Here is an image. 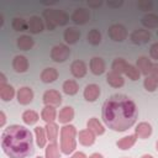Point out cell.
I'll use <instances>...</instances> for the list:
<instances>
[{
    "mask_svg": "<svg viewBox=\"0 0 158 158\" xmlns=\"http://www.w3.org/2000/svg\"><path fill=\"white\" fill-rule=\"evenodd\" d=\"M5 122H6V116H5L4 111H0V126L2 127L5 125Z\"/></svg>",
    "mask_w": 158,
    "mask_h": 158,
    "instance_id": "44",
    "label": "cell"
},
{
    "mask_svg": "<svg viewBox=\"0 0 158 158\" xmlns=\"http://www.w3.org/2000/svg\"><path fill=\"white\" fill-rule=\"evenodd\" d=\"M106 81H107V84H110L112 88H121V86H123V84H125V79L122 78V75L118 74V73H115V72H112V70L107 73V75H106Z\"/></svg>",
    "mask_w": 158,
    "mask_h": 158,
    "instance_id": "19",
    "label": "cell"
},
{
    "mask_svg": "<svg viewBox=\"0 0 158 158\" xmlns=\"http://www.w3.org/2000/svg\"><path fill=\"white\" fill-rule=\"evenodd\" d=\"M77 128L73 125H64L60 128V151L64 154L72 153L77 148Z\"/></svg>",
    "mask_w": 158,
    "mask_h": 158,
    "instance_id": "3",
    "label": "cell"
},
{
    "mask_svg": "<svg viewBox=\"0 0 158 158\" xmlns=\"http://www.w3.org/2000/svg\"><path fill=\"white\" fill-rule=\"evenodd\" d=\"M156 148H157V151H158V141H157V143H156Z\"/></svg>",
    "mask_w": 158,
    "mask_h": 158,
    "instance_id": "49",
    "label": "cell"
},
{
    "mask_svg": "<svg viewBox=\"0 0 158 158\" xmlns=\"http://www.w3.org/2000/svg\"><path fill=\"white\" fill-rule=\"evenodd\" d=\"M33 46V40L32 37L27 36V35H23V36H20L17 38V47L22 51H28L31 49Z\"/></svg>",
    "mask_w": 158,
    "mask_h": 158,
    "instance_id": "30",
    "label": "cell"
},
{
    "mask_svg": "<svg viewBox=\"0 0 158 158\" xmlns=\"http://www.w3.org/2000/svg\"><path fill=\"white\" fill-rule=\"evenodd\" d=\"M149 54H151V57H152L153 59H157V60H158V42H156V43H153V44L151 46V48H149Z\"/></svg>",
    "mask_w": 158,
    "mask_h": 158,
    "instance_id": "40",
    "label": "cell"
},
{
    "mask_svg": "<svg viewBox=\"0 0 158 158\" xmlns=\"http://www.w3.org/2000/svg\"><path fill=\"white\" fill-rule=\"evenodd\" d=\"M125 74H126L131 80H137V79H139V75H141L138 68L135 67V65H132V64H128V65H127Z\"/></svg>",
    "mask_w": 158,
    "mask_h": 158,
    "instance_id": "37",
    "label": "cell"
},
{
    "mask_svg": "<svg viewBox=\"0 0 158 158\" xmlns=\"http://www.w3.org/2000/svg\"><path fill=\"white\" fill-rule=\"evenodd\" d=\"M58 78V72L54 68H46L41 73V80L43 83H53Z\"/></svg>",
    "mask_w": 158,
    "mask_h": 158,
    "instance_id": "26",
    "label": "cell"
},
{
    "mask_svg": "<svg viewBox=\"0 0 158 158\" xmlns=\"http://www.w3.org/2000/svg\"><path fill=\"white\" fill-rule=\"evenodd\" d=\"M36 158H42V157H41V156H38V157H36Z\"/></svg>",
    "mask_w": 158,
    "mask_h": 158,
    "instance_id": "50",
    "label": "cell"
},
{
    "mask_svg": "<svg viewBox=\"0 0 158 158\" xmlns=\"http://www.w3.org/2000/svg\"><path fill=\"white\" fill-rule=\"evenodd\" d=\"M95 133H93L89 128H85V130H81L79 131L78 133V139L79 142L83 144V146H91L94 144L95 142Z\"/></svg>",
    "mask_w": 158,
    "mask_h": 158,
    "instance_id": "14",
    "label": "cell"
},
{
    "mask_svg": "<svg viewBox=\"0 0 158 158\" xmlns=\"http://www.w3.org/2000/svg\"><path fill=\"white\" fill-rule=\"evenodd\" d=\"M46 158H60V153H59V148L57 142H51L44 151Z\"/></svg>",
    "mask_w": 158,
    "mask_h": 158,
    "instance_id": "32",
    "label": "cell"
},
{
    "mask_svg": "<svg viewBox=\"0 0 158 158\" xmlns=\"http://www.w3.org/2000/svg\"><path fill=\"white\" fill-rule=\"evenodd\" d=\"M70 158H86V156L83 152H75Z\"/></svg>",
    "mask_w": 158,
    "mask_h": 158,
    "instance_id": "45",
    "label": "cell"
},
{
    "mask_svg": "<svg viewBox=\"0 0 158 158\" xmlns=\"http://www.w3.org/2000/svg\"><path fill=\"white\" fill-rule=\"evenodd\" d=\"M35 135H36V142H37V146H38L40 148H43V147L46 146V142H47L46 128H44V127H41V126L35 127Z\"/></svg>",
    "mask_w": 158,
    "mask_h": 158,
    "instance_id": "28",
    "label": "cell"
},
{
    "mask_svg": "<svg viewBox=\"0 0 158 158\" xmlns=\"http://www.w3.org/2000/svg\"><path fill=\"white\" fill-rule=\"evenodd\" d=\"M157 36H158V30H157Z\"/></svg>",
    "mask_w": 158,
    "mask_h": 158,
    "instance_id": "51",
    "label": "cell"
},
{
    "mask_svg": "<svg viewBox=\"0 0 158 158\" xmlns=\"http://www.w3.org/2000/svg\"><path fill=\"white\" fill-rule=\"evenodd\" d=\"M143 85H144V89L147 91H154L158 88V81L153 77L148 75V77H146L144 81H143Z\"/></svg>",
    "mask_w": 158,
    "mask_h": 158,
    "instance_id": "38",
    "label": "cell"
},
{
    "mask_svg": "<svg viewBox=\"0 0 158 158\" xmlns=\"http://www.w3.org/2000/svg\"><path fill=\"white\" fill-rule=\"evenodd\" d=\"M149 75L153 77V78L158 81V63L152 65V70H151V74H149Z\"/></svg>",
    "mask_w": 158,
    "mask_h": 158,
    "instance_id": "41",
    "label": "cell"
},
{
    "mask_svg": "<svg viewBox=\"0 0 158 158\" xmlns=\"http://www.w3.org/2000/svg\"><path fill=\"white\" fill-rule=\"evenodd\" d=\"M135 135L138 138H142V139L148 138L152 135V126H151V123L144 122V121L143 122H139L137 125V127L135 128Z\"/></svg>",
    "mask_w": 158,
    "mask_h": 158,
    "instance_id": "13",
    "label": "cell"
},
{
    "mask_svg": "<svg viewBox=\"0 0 158 158\" xmlns=\"http://www.w3.org/2000/svg\"><path fill=\"white\" fill-rule=\"evenodd\" d=\"M136 64H137L136 67L138 68V70H139L141 74H144L146 77H148V75L151 74L153 63H152L147 57H139V58L137 59V63H136Z\"/></svg>",
    "mask_w": 158,
    "mask_h": 158,
    "instance_id": "16",
    "label": "cell"
},
{
    "mask_svg": "<svg viewBox=\"0 0 158 158\" xmlns=\"http://www.w3.org/2000/svg\"><path fill=\"white\" fill-rule=\"evenodd\" d=\"M137 6H138L141 10L147 11V10H152L153 2H152L151 0H139V1L137 2Z\"/></svg>",
    "mask_w": 158,
    "mask_h": 158,
    "instance_id": "39",
    "label": "cell"
},
{
    "mask_svg": "<svg viewBox=\"0 0 158 158\" xmlns=\"http://www.w3.org/2000/svg\"><path fill=\"white\" fill-rule=\"evenodd\" d=\"M11 26L15 31H26V30H28V22H26L23 19H20V17H15L11 22Z\"/></svg>",
    "mask_w": 158,
    "mask_h": 158,
    "instance_id": "36",
    "label": "cell"
},
{
    "mask_svg": "<svg viewBox=\"0 0 158 158\" xmlns=\"http://www.w3.org/2000/svg\"><path fill=\"white\" fill-rule=\"evenodd\" d=\"M90 70L95 75H100L105 72V62L100 57H94L90 59Z\"/></svg>",
    "mask_w": 158,
    "mask_h": 158,
    "instance_id": "17",
    "label": "cell"
},
{
    "mask_svg": "<svg viewBox=\"0 0 158 158\" xmlns=\"http://www.w3.org/2000/svg\"><path fill=\"white\" fill-rule=\"evenodd\" d=\"M141 158H153V156H151V154H143Z\"/></svg>",
    "mask_w": 158,
    "mask_h": 158,
    "instance_id": "48",
    "label": "cell"
},
{
    "mask_svg": "<svg viewBox=\"0 0 158 158\" xmlns=\"http://www.w3.org/2000/svg\"><path fill=\"white\" fill-rule=\"evenodd\" d=\"M12 68L17 73H23L28 69V60L25 56H16L12 60Z\"/></svg>",
    "mask_w": 158,
    "mask_h": 158,
    "instance_id": "18",
    "label": "cell"
},
{
    "mask_svg": "<svg viewBox=\"0 0 158 158\" xmlns=\"http://www.w3.org/2000/svg\"><path fill=\"white\" fill-rule=\"evenodd\" d=\"M43 102L46 105H51V106H58L62 102V95L59 91L57 90H47L43 94Z\"/></svg>",
    "mask_w": 158,
    "mask_h": 158,
    "instance_id": "9",
    "label": "cell"
},
{
    "mask_svg": "<svg viewBox=\"0 0 158 158\" xmlns=\"http://www.w3.org/2000/svg\"><path fill=\"white\" fill-rule=\"evenodd\" d=\"M122 4H123L122 1H107V5L111 6V7H118V6H121Z\"/></svg>",
    "mask_w": 158,
    "mask_h": 158,
    "instance_id": "43",
    "label": "cell"
},
{
    "mask_svg": "<svg viewBox=\"0 0 158 158\" xmlns=\"http://www.w3.org/2000/svg\"><path fill=\"white\" fill-rule=\"evenodd\" d=\"M79 90V86H78V83L73 79H68L63 83V91L67 94V95H75Z\"/></svg>",
    "mask_w": 158,
    "mask_h": 158,
    "instance_id": "31",
    "label": "cell"
},
{
    "mask_svg": "<svg viewBox=\"0 0 158 158\" xmlns=\"http://www.w3.org/2000/svg\"><path fill=\"white\" fill-rule=\"evenodd\" d=\"M70 72L75 78H83V77H85L88 68L83 60H74L70 65Z\"/></svg>",
    "mask_w": 158,
    "mask_h": 158,
    "instance_id": "12",
    "label": "cell"
},
{
    "mask_svg": "<svg viewBox=\"0 0 158 158\" xmlns=\"http://www.w3.org/2000/svg\"><path fill=\"white\" fill-rule=\"evenodd\" d=\"M22 120L26 125H33L36 123L38 120H40V116L36 111L33 110H26L23 114H22Z\"/></svg>",
    "mask_w": 158,
    "mask_h": 158,
    "instance_id": "34",
    "label": "cell"
},
{
    "mask_svg": "<svg viewBox=\"0 0 158 158\" xmlns=\"http://www.w3.org/2000/svg\"><path fill=\"white\" fill-rule=\"evenodd\" d=\"M102 121L114 131H126L132 127L138 116V109L132 99L123 94H114L102 105Z\"/></svg>",
    "mask_w": 158,
    "mask_h": 158,
    "instance_id": "1",
    "label": "cell"
},
{
    "mask_svg": "<svg viewBox=\"0 0 158 158\" xmlns=\"http://www.w3.org/2000/svg\"><path fill=\"white\" fill-rule=\"evenodd\" d=\"M43 17L47 22V28L49 31H53L56 26H64L69 21V16L62 11L56 9H47L43 11Z\"/></svg>",
    "mask_w": 158,
    "mask_h": 158,
    "instance_id": "4",
    "label": "cell"
},
{
    "mask_svg": "<svg viewBox=\"0 0 158 158\" xmlns=\"http://www.w3.org/2000/svg\"><path fill=\"white\" fill-rule=\"evenodd\" d=\"M83 95H84V99L86 101H90V102L95 101L99 98V95H100V88H99V85H96V84H88L85 86V89H84Z\"/></svg>",
    "mask_w": 158,
    "mask_h": 158,
    "instance_id": "11",
    "label": "cell"
},
{
    "mask_svg": "<svg viewBox=\"0 0 158 158\" xmlns=\"http://www.w3.org/2000/svg\"><path fill=\"white\" fill-rule=\"evenodd\" d=\"M74 118V110L72 106H64L58 115V121L60 123H69Z\"/></svg>",
    "mask_w": 158,
    "mask_h": 158,
    "instance_id": "22",
    "label": "cell"
},
{
    "mask_svg": "<svg viewBox=\"0 0 158 158\" xmlns=\"http://www.w3.org/2000/svg\"><path fill=\"white\" fill-rule=\"evenodd\" d=\"M130 40L135 44H144L151 40V32L147 30H135L131 33Z\"/></svg>",
    "mask_w": 158,
    "mask_h": 158,
    "instance_id": "7",
    "label": "cell"
},
{
    "mask_svg": "<svg viewBox=\"0 0 158 158\" xmlns=\"http://www.w3.org/2000/svg\"><path fill=\"white\" fill-rule=\"evenodd\" d=\"M88 5H89V6H91V7H99V6H101V5H102V1H99V0H96V1L89 0V1H88Z\"/></svg>",
    "mask_w": 158,
    "mask_h": 158,
    "instance_id": "42",
    "label": "cell"
},
{
    "mask_svg": "<svg viewBox=\"0 0 158 158\" xmlns=\"http://www.w3.org/2000/svg\"><path fill=\"white\" fill-rule=\"evenodd\" d=\"M15 96V89L10 84H1L0 85V98L4 101H9Z\"/></svg>",
    "mask_w": 158,
    "mask_h": 158,
    "instance_id": "25",
    "label": "cell"
},
{
    "mask_svg": "<svg viewBox=\"0 0 158 158\" xmlns=\"http://www.w3.org/2000/svg\"><path fill=\"white\" fill-rule=\"evenodd\" d=\"M63 36H64V41H65L67 43L74 44V43H77V42L79 41V38H80V31L77 30L75 27H68V28L64 31Z\"/></svg>",
    "mask_w": 158,
    "mask_h": 158,
    "instance_id": "21",
    "label": "cell"
},
{
    "mask_svg": "<svg viewBox=\"0 0 158 158\" xmlns=\"http://www.w3.org/2000/svg\"><path fill=\"white\" fill-rule=\"evenodd\" d=\"M107 35L112 41L116 42H122L123 40H126L127 37V30L125 26L120 25V23H114L109 27L107 30Z\"/></svg>",
    "mask_w": 158,
    "mask_h": 158,
    "instance_id": "6",
    "label": "cell"
},
{
    "mask_svg": "<svg viewBox=\"0 0 158 158\" xmlns=\"http://www.w3.org/2000/svg\"><path fill=\"white\" fill-rule=\"evenodd\" d=\"M86 127L95 135H102L105 132V128L104 126L100 123V121L96 118V117H91L89 118V121L86 122Z\"/></svg>",
    "mask_w": 158,
    "mask_h": 158,
    "instance_id": "24",
    "label": "cell"
},
{
    "mask_svg": "<svg viewBox=\"0 0 158 158\" xmlns=\"http://www.w3.org/2000/svg\"><path fill=\"white\" fill-rule=\"evenodd\" d=\"M1 148L10 158H25L33 152V138L28 128L11 125L1 133Z\"/></svg>",
    "mask_w": 158,
    "mask_h": 158,
    "instance_id": "2",
    "label": "cell"
},
{
    "mask_svg": "<svg viewBox=\"0 0 158 158\" xmlns=\"http://www.w3.org/2000/svg\"><path fill=\"white\" fill-rule=\"evenodd\" d=\"M136 139H137V136L136 135H128V136H125L121 139H118L116 142V146L120 149H123V151L125 149H130L136 143Z\"/></svg>",
    "mask_w": 158,
    "mask_h": 158,
    "instance_id": "23",
    "label": "cell"
},
{
    "mask_svg": "<svg viewBox=\"0 0 158 158\" xmlns=\"http://www.w3.org/2000/svg\"><path fill=\"white\" fill-rule=\"evenodd\" d=\"M41 117H42V120H43L46 123L54 122V120L57 118V111H56V107H54V106H51V105H46V106L42 109Z\"/></svg>",
    "mask_w": 158,
    "mask_h": 158,
    "instance_id": "20",
    "label": "cell"
},
{
    "mask_svg": "<svg viewBox=\"0 0 158 158\" xmlns=\"http://www.w3.org/2000/svg\"><path fill=\"white\" fill-rule=\"evenodd\" d=\"M89 158H104V157L100 153H93L91 156H89Z\"/></svg>",
    "mask_w": 158,
    "mask_h": 158,
    "instance_id": "47",
    "label": "cell"
},
{
    "mask_svg": "<svg viewBox=\"0 0 158 158\" xmlns=\"http://www.w3.org/2000/svg\"><path fill=\"white\" fill-rule=\"evenodd\" d=\"M70 19L73 22H75L78 25H84L90 20V12H89V10H86L84 7H78L74 10Z\"/></svg>",
    "mask_w": 158,
    "mask_h": 158,
    "instance_id": "8",
    "label": "cell"
},
{
    "mask_svg": "<svg viewBox=\"0 0 158 158\" xmlns=\"http://www.w3.org/2000/svg\"><path fill=\"white\" fill-rule=\"evenodd\" d=\"M69 56H70V49L65 44H57L51 51V58L57 63L65 62Z\"/></svg>",
    "mask_w": 158,
    "mask_h": 158,
    "instance_id": "5",
    "label": "cell"
},
{
    "mask_svg": "<svg viewBox=\"0 0 158 158\" xmlns=\"http://www.w3.org/2000/svg\"><path fill=\"white\" fill-rule=\"evenodd\" d=\"M27 22H28V31L31 33H40L43 31L44 25L40 16H31Z\"/></svg>",
    "mask_w": 158,
    "mask_h": 158,
    "instance_id": "15",
    "label": "cell"
},
{
    "mask_svg": "<svg viewBox=\"0 0 158 158\" xmlns=\"http://www.w3.org/2000/svg\"><path fill=\"white\" fill-rule=\"evenodd\" d=\"M127 65H128V63H127L123 58H116V59L112 62L111 68H112V72L118 73V74H122V73L126 72Z\"/></svg>",
    "mask_w": 158,
    "mask_h": 158,
    "instance_id": "33",
    "label": "cell"
},
{
    "mask_svg": "<svg viewBox=\"0 0 158 158\" xmlns=\"http://www.w3.org/2000/svg\"><path fill=\"white\" fill-rule=\"evenodd\" d=\"M142 25L147 28H156L158 27V15L156 14H147L142 17Z\"/></svg>",
    "mask_w": 158,
    "mask_h": 158,
    "instance_id": "29",
    "label": "cell"
},
{
    "mask_svg": "<svg viewBox=\"0 0 158 158\" xmlns=\"http://www.w3.org/2000/svg\"><path fill=\"white\" fill-rule=\"evenodd\" d=\"M16 96H17L19 104H21V105H27V104H30V102L32 101V99H33V91H32V89L28 88V86H22V88H20V89L17 90Z\"/></svg>",
    "mask_w": 158,
    "mask_h": 158,
    "instance_id": "10",
    "label": "cell"
},
{
    "mask_svg": "<svg viewBox=\"0 0 158 158\" xmlns=\"http://www.w3.org/2000/svg\"><path fill=\"white\" fill-rule=\"evenodd\" d=\"M1 84H6V77L4 73H0V85Z\"/></svg>",
    "mask_w": 158,
    "mask_h": 158,
    "instance_id": "46",
    "label": "cell"
},
{
    "mask_svg": "<svg viewBox=\"0 0 158 158\" xmlns=\"http://www.w3.org/2000/svg\"><path fill=\"white\" fill-rule=\"evenodd\" d=\"M86 38H88V42H89L90 44H93V46H98V44L101 42V33H100L99 30L93 28V30L89 31Z\"/></svg>",
    "mask_w": 158,
    "mask_h": 158,
    "instance_id": "35",
    "label": "cell"
},
{
    "mask_svg": "<svg viewBox=\"0 0 158 158\" xmlns=\"http://www.w3.org/2000/svg\"><path fill=\"white\" fill-rule=\"evenodd\" d=\"M46 135H47V139L49 142H56L57 141V137H58V132H59V128L57 126V123L54 122H51V123H46Z\"/></svg>",
    "mask_w": 158,
    "mask_h": 158,
    "instance_id": "27",
    "label": "cell"
}]
</instances>
